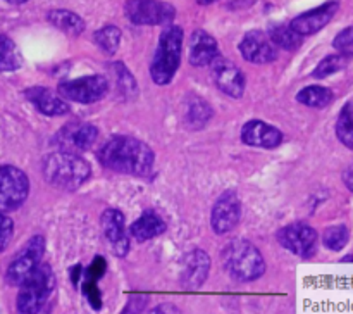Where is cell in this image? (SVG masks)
<instances>
[{
  "mask_svg": "<svg viewBox=\"0 0 353 314\" xmlns=\"http://www.w3.org/2000/svg\"><path fill=\"white\" fill-rule=\"evenodd\" d=\"M99 161L110 171L147 176L154 168L155 155L145 141L128 135H116L100 147Z\"/></svg>",
  "mask_w": 353,
  "mask_h": 314,
  "instance_id": "1",
  "label": "cell"
},
{
  "mask_svg": "<svg viewBox=\"0 0 353 314\" xmlns=\"http://www.w3.org/2000/svg\"><path fill=\"white\" fill-rule=\"evenodd\" d=\"M55 292V275L52 268L41 262L19 286L17 314H52Z\"/></svg>",
  "mask_w": 353,
  "mask_h": 314,
  "instance_id": "2",
  "label": "cell"
},
{
  "mask_svg": "<svg viewBox=\"0 0 353 314\" xmlns=\"http://www.w3.org/2000/svg\"><path fill=\"white\" fill-rule=\"evenodd\" d=\"M43 176L52 186L61 190H78L92 175V166L86 159L72 152H52L41 162Z\"/></svg>",
  "mask_w": 353,
  "mask_h": 314,
  "instance_id": "3",
  "label": "cell"
},
{
  "mask_svg": "<svg viewBox=\"0 0 353 314\" xmlns=\"http://www.w3.org/2000/svg\"><path fill=\"white\" fill-rule=\"evenodd\" d=\"M223 264L231 278L238 282H255L265 271L264 255L247 238H234L223 248Z\"/></svg>",
  "mask_w": 353,
  "mask_h": 314,
  "instance_id": "4",
  "label": "cell"
},
{
  "mask_svg": "<svg viewBox=\"0 0 353 314\" xmlns=\"http://www.w3.org/2000/svg\"><path fill=\"white\" fill-rule=\"evenodd\" d=\"M183 38L185 33L181 26H168L161 33L157 50L150 64L152 79L157 85H168L174 78L181 62Z\"/></svg>",
  "mask_w": 353,
  "mask_h": 314,
  "instance_id": "5",
  "label": "cell"
},
{
  "mask_svg": "<svg viewBox=\"0 0 353 314\" xmlns=\"http://www.w3.org/2000/svg\"><path fill=\"white\" fill-rule=\"evenodd\" d=\"M45 252V238L41 235H34L28 240V244L16 254L7 268L6 279L9 285L21 286L24 279L41 264V257Z\"/></svg>",
  "mask_w": 353,
  "mask_h": 314,
  "instance_id": "6",
  "label": "cell"
},
{
  "mask_svg": "<svg viewBox=\"0 0 353 314\" xmlns=\"http://www.w3.org/2000/svg\"><path fill=\"white\" fill-rule=\"evenodd\" d=\"M109 92V79L102 75L83 76L59 85V95L76 104H95Z\"/></svg>",
  "mask_w": 353,
  "mask_h": 314,
  "instance_id": "7",
  "label": "cell"
},
{
  "mask_svg": "<svg viewBox=\"0 0 353 314\" xmlns=\"http://www.w3.org/2000/svg\"><path fill=\"white\" fill-rule=\"evenodd\" d=\"M124 12L131 23L140 26H165L176 17L174 6L161 0H126Z\"/></svg>",
  "mask_w": 353,
  "mask_h": 314,
  "instance_id": "8",
  "label": "cell"
},
{
  "mask_svg": "<svg viewBox=\"0 0 353 314\" xmlns=\"http://www.w3.org/2000/svg\"><path fill=\"white\" fill-rule=\"evenodd\" d=\"M30 193V179L14 166H0V213L23 206Z\"/></svg>",
  "mask_w": 353,
  "mask_h": 314,
  "instance_id": "9",
  "label": "cell"
},
{
  "mask_svg": "<svg viewBox=\"0 0 353 314\" xmlns=\"http://www.w3.org/2000/svg\"><path fill=\"white\" fill-rule=\"evenodd\" d=\"M97 138H99L97 126L85 123V121H71V123L64 124L55 135V145L62 152L81 154L93 147Z\"/></svg>",
  "mask_w": 353,
  "mask_h": 314,
  "instance_id": "10",
  "label": "cell"
},
{
  "mask_svg": "<svg viewBox=\"0 0 353 314\" xmlns=\"http://www.w3.org/2000/svg\"><path fill=\"white\" fill-rule=\"evenodd\" d=\"M317 231L305 223H293L278 231V242L299 257H312L317 251Z\"/></svg>",
  "mask_w": 353,
  "mask_h": 314,
  "instance_id": "11",
  "label": "cell"
},
{
  "mask_svg": "<svg viewBox=\"0 0 353 314\" xmlns=\"http://www.w3.org/2000/svg\"><path fill=\"white\" fill-rule=\"evenodd\" d=\"M241 217V202L240 197L234 190H226L217 197L216 204L212 207V214H210V226H212L214 233L224 235L230 233Z\"/></svg>",
  "mask_w": 353,
  "mask_h": 314,
  "instance_id": "12",
  "label": "cell"
},
{
  "mask_svg": "<svg viewBox=\"0 0 353 314\" xmlns=\"http://www.w3.org/2000/svg\"><path fill=\"white\" fill-rule=\"evenodd\" d=\"M210 69H212L214 81L221 92L226 93L228 97H233V99H240L243 95L247 81H245L243 71L238 66H234L228 59L217 57L210 64Z\"/></svg>",
  "mask_w": 353,
  "mask_h": 314,
  "instance_id": "13",
  "label": "cell"
},
{
  "mask_svg": "<svg viewBox=\"0 0 353 314\" xmlns=\"http://www.w3.org/2000/svg\"><path fill=\"white\" fill-rule=\"evenodd\" d=\"M100 224H102L103 237L110 244L114 254L124 257L130 251V238H128L126 221H124L123 213L119 209H112V207L105 209L100 217Z\"/></svg>",
  "mask_w": 353,
  "mask_h": 314,
  "instance_id": "14",
  "label": "cell"
},
{
  "mask_svg": "<svg viewBox=\"0 0 353 314\" xmlns=\"http://www.w3.org/2000/svg\"><path fill=\"white\" fill-rule=\"evenodd\" d=\"M240 52L252 64H268L278 57V50L271 38L259 30H252L245 35L240 41Z\"/></svg>",
  "mask_w": 353,
  "mask_h": 314,
  "instance_id": "15",
  "label": "cell"
},
{
  "mask_svg": "<svg viewBox=\"0 0 353 314\" xmlns=\"http://www.w3.org/2000/svg\"><path fill=\"white\" fill-rule=\"evenodd\" d=\"M338 2H327L323 3L321 7L312 10H307V12L300 14L295 19L290 23V26L300 35V37H309V35H316L317 31L323 30L326 24H330V21L333 19L334 14L338 12Z\"/></svg>",
  "mask_w": 353,
  "mask_h": 314,
  "instance_id": "16",
  "label": "cell"
},
{
  "mask_svg": "<svg viewBox=\"0 0 353 314\" xmlns=\"http://www.w3.org/2000/svg\"><path fill=\"white\" fill-rule=\"evenodd\" d=\"M241 140L250 147L276 148L281 145L283 133L265 121L252 119L245 123L243 130H241Z\"/></svg>",
  "mask_w": 353,
  "mask_h": 314,
  "instance_id": "17",
  "label": "cell"
},
{
  "mask_svg": "<svg viewBox=\"0 0 353 314\" xmlns=\"http://www.w3.org/2000/svg\"><path fill=\"white\" fill-rule=\"evenodd\" d=\"M210 271V257L205 251H195L188 252L183 261L181 269V282L186 288H200L203 282L207 279Z\"/></svg>",
  "mask_w": 353,
  "mask_h": 314,
  "instance_id": "18",
  "label": "cell"
},
{
  "mask_svg": "<svg viewBox=\"0 0 353 314\" xmlns=\"http://www.w3.org/2000/svg\"><path fill=\"white\" fill-rule=\"evenodd\" d=\"M217 57H221V54L216 38L203 30L193 31L190 40V64L203 68L212 64Z\"/></svg>",
  "mask_w": 353,
  "mask_h": 314,
  "instance_id": "19",
  "label": "cell"
},
{
  "mask_svg": "<svg viewBox=\"0 0 353 314\" xmlns=\"http://www.w3.org/2000/svg\"><path fill=\"white\" fill-rule=\"evenodd\" d=\"M26 99L45 116H65L69 114V104L59 93L45 86H31L24 92Z\"/></svg>",
  "mask_w": 353,
  "mask_h": 314,
  "instance_id": "20",
  "label": "cell"
},
{
  "mask_svg": "<svg viewBox=\"0 0 353 314\" xmlns=\"http://www.w3.org/2000/svg\"><path fill=\"white\" fill-rule=\"evenodd\" d=\"M165 231V221L154 210H145L130 226V235L138 242H147Z\"/></svg>",
  "mask_w": 353,
  "mask_h": 314,
  "instance_id": "21",
  "label": "cell"
},
{
  "mask_svg": "<svg viewBox=\"0 0 353 314\" xmlns=\"http://www.w3.org/2000/svg\"><path fill=\"white\" fill-rule=\"evenodd\" d=\"M214 110L209 106L207 100H203L199 95H190L185 100V110H183V117H185V123L188 124L192 130H200V128L205 126L209 123V119L212 117Z\"/></svg>",
  "mask_w": 353,
  "mask_h": 314,
  "instance_id": "22",
  "label": "cell"
},
{
  "mask_svg": "<svg viewBox=\"0 0 353 314\" xmlns=\"http://www.w3.org/2000/svg\"><path fill=\"white\" fill-rule=\"evenodd\" d=\"M47 19L54 24L55 28H59L61 31L68 35H79L85 31L86 24L85 19L81 16H78L72 10L65 9H54L47 14Z\"/></svg>",
  "mask_w": 353,
  "mask_h": 314,
  "instance_id": "23",
  "label": "cell"
},
{
  "mask_svg": "<svg viewBox=\"0 0 353 314\" xmlns=\"http://www.w3.org/2000/svg\"><path fill=\"white\" fill-rule=\"evenodd\" d=\"M333 99L334 95L330 88L317 85L305 86V88H302L296 93V100L300 104H303L307 107H314V109H323V107L330 106L333 102Z\"/></svg>",
  "mask_w": 353,
  "mask_h": 314,
  "instance_id": "24",
  "label": "cell"
},
{
  "mask_svg": "<svg viewBox=\"0 0 353 314\" xmlns=\"http://www.w3.org/2000/svg\"><path fill=\"white\" fill-rule=\"evenodd\" d=\"M269 38L274 43V47L283 50H296L302 45L303 37H300L290 24H276L269 31Z\"/></svg>",
  "mask_w": 353,
  "mask_h": 314,
  "instance_id": "25",
  "label": "cell"
},
{
  "mask_svg": "<svg viewBox=\"0 0 353 314\" xmlns=\"http://www.w3.org/2000/svg\"><path fill=\"white\" fill-rule=\"evenodd\" d=\"M112 69L114 79H116V86L119 90V93L123 95V99L131 100L138 95V83L134 79V76L131 75L130 69L123 64V62H114L110 66Z\"/></svg>",
  "mask_w": 353,
  "mask_h": 314,
  "instance_id": "26",
  "label": "cell"
},
{
  "mask_svg": "<svg viewBox=\"0 0 353 314\" xmlns=\"http://www.w3.org/2000/svg\"><path fill=\"white\" fill-rule=\"evenodd\" d=\"M23 64L16 43L6 35H0V72L16 71Z\"/></svg>",
  "mask_w": 353,
  "mask_h": 314,
  "instance_id": "27",
  "label": "cell"
},
{
  "mask_svg": "<svg viewBox=\"0 0 353 314\" xmlns=\"http://www.w3.org/2000/svg\"><path fill=\"white\" fill-rule=\"evenodd\" d=\"M93 41H95V43L99 45L100 50L105 52V54H116L117 48H119L121 45V30L117 26H114V24H107V26L95 31Z\"/></svg>",
  "mask_w": 353,
  "mask_h": 314,
  "instance_id": "28",
  "label": "cell"
},
{
  "mask_svg": "<svg viewBox=\"0 0 353 314\" xmlns=\"http://www.w3.org/2000/svg\"><path fill=\"white\" fill-rule=\"evenodd\" d=\"M336 137L345 147L353 150V102H348L341 109L336 121Z\"/></svg>",
  "mask_w": 353,
  "mask_h": 314,
  "instance_id": "29",
  "label": "cell"
},
{
  "mask_svg": "<svg viewBox=\"0 0 353 314\" xmlns=\"http://www.w3.org/2000/svg\"><path fill=\"white\" fill-rule=\"evenodd\" d=\"M350 240V231L345 224H334L323 233V242L327 248L338 252L345 247Z\"/></svg>",
  "mask_w": 353,
  "mask_h": 314,
  "instance_id": "30",
  "label": "cell"
},
{
  "mask_svg": "<svg viewBox=\"0 0 353 314\" xmlns=\"http://www.w3.org/2000/svg\"><path fill=\"white\" fill-rule=\"evenodd\" d=\"M347 66V57L343 54H333L324 57L323 61L317 64V68L312 71L314 78H327V76L334 75V72L341 71Z\"/></svg>",
  "mask_w": 353,
  "mask_h": 314,
  "instance_id": "31",
  "label": "cell"
},
{
  "mask_svg": "<svg viewBox=\"0 0 353 314\" xmlns=\"http://www.w3.org/2000/svg\"><path fill=\"white\" fill-rule=\"evenodd\" d=\"M333 47L336 48L340 54L353 57V26L345 28V30H341L340 33L336 35V38L333 40Z\"/></svg>",
  "mask_w": 353,
  "mask_h": 314,
  "instance_id": "32",
  "label": "cell"
},
{
  "mask_svg": "<svg viewBox=\"0 0 353 314\" xmlns=\"http://www.w3.org/2000/svg\"><path fill=\"white\" fill-rule=\"evenodd\" d=\"M14 233V223L9 216H6V213H0V252L9 245L10 238Z\"/></svg>",
  "mask_w": 353,
  "mask_h": 314,
  "instance_id": "33",
  "label": "cell"
},
{
  "mask_svg": "<svg viewBox=\"0 0 353 314\" xmlns=\"http://www.w3.org/2000/svg\"><path fill=\"white\" fill-rule=\"evenodd\" d=\"M83 292H85L86 299H88L90 306H92L93 309L99 311L100 307H102V297H100V290H99V286H97L95 282H90V279H86V282L83 283Z\"/></svg>",
  "mask_w": 353,
  "mask_h": 314,
  "instance_id": "34",
  "label": "cell"
},
{
  "mask_svg": "<svg viewBox=\"0 0 353 314\" xmlns=\"http://www.w3.org/2000/svg\"><path fill=\"white\" fill-rule=\"evenodd\" d=\"M105 259L103 257H95L92 261V264H90L88 268V279L90 282H97V279L100 278V276H103V273H105Z\"/></svg>",
  "mask_w": 353,
  "mask_h": 314,
  "instance_id": "35",
  "label": "cell"
},
{
  "mask_svg": "<svg viewBox=\"0 0 353 314\" xmlns=\"http://www.w3.org/2000/svg\"><path fill=\"white\" fill-rule=\"evenodd\" d=\"M148 314H183V313L179 311L178 306H174V304L164 302V304H159V306H155L154 309H150V313Z\"/></svg>",
  "mask_w": 353,
  "mask_h": 314,
  "instance_id": "36",
  "label": "cell"
},
{
  "mask_svg": "<svg viewBox=\"0 0 353 314\" xmlns=\"http://www.w3.org/2000/svg\"><path fill=\"white\" fill-rule=\"evenodd\" d=\"M343 183L350 192H353V162L343 171Z\"/></svg>",
  "mask_w": 353,
  "mask_h": 314,
  "instance_id": "37",
  "label": "cell"
},
{
  "mask_svg": "<svg viewBox=\"0 0 353 314\" xmlns=\"http://www.w3.org/2000/svg\"><path fill=\"white\" fill-rule=\"evenodd\" d=\"M81 275H83V266L76 264L74 268H72V271H71V279H72V283H74L76 286L79 285V279H81Z\"/></svg>",
  "mask_w": 353,
  "mask_h": 314,
  "instance_id": "38",
  "label": "cell"
},
{
  "mask_svg": "<svg viewBox=\"0 0 353 314\" xmlns=\"http://www.w3.org/2000/svg\"><path fill=\"white\" fill-rule=\"evenodd\" d=\"M6 2H9V3H12V6H21V3H24V2H28V0H6Z\"/></svg>",
  "mask_w": 353,
  "mask_h": 314,
  "instance_id": "39",
  "label": "cell"
},
{
  "mask_svg": "<svg viewBox=\"0 0 353 314\" xmlns=\"http://www.w3.org/2000/svg\"><path fill=\"white\" fill-rule=\"evenodd\" d=\"M341 262H353V254H350V255H345V257L341 259Z\"/></svg>",
  "mask_w": 353,
  "mask_h": 314,
  "instance_id": "40",
  "label": "cell"
},
{
  "mask_svg": "<svg viewBox=\"0 0 353 314\" xmlns=\"http://www.w3.org/2000/svg\"><path fill=\"white\" fill-rule=\"evenodd\" d=\"M212 2H216V0H199L200 6H209V3H212Z\"/></svg>",
  "mask_w": 353,
  "mask_h": 314,
  "instance_id": "41",
  "label": "cell"
}]
</instances>
